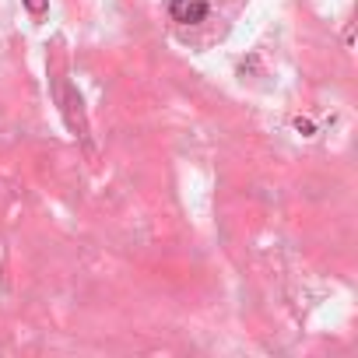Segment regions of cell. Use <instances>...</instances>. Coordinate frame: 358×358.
<instances>
[{
	"mask_svg": "<svg viewBox=\"0 0 358 358\" xmlns=\"http://www.w3.org/2000/svg\"><path fill=\"white\" fill-rule=\"evenodd\" d=\"M169 15L183 25H197L208 18V0H169Z\"/></svg>",
	"mask_w": 358,
	"mask_h": 358,
	"instance_id": "6da1fadb",
	"label": "cell"
},
{
	"mask_svg": "<svg viewBox=\"0 0 358 358\" xmlns=\"http://www.w3.org/2000/svg\"><path fill=\"white\" fill-rule=\"evenodd\" d=\"M22 4H25L36 18H43V15H46V8H50V0H22Z\"/></svg>",
	"mask_w": 358,
	"mask_h": 358,
	"instance_id": "7a4b0ae2",
	"label": "cell"
}]
</instances>
